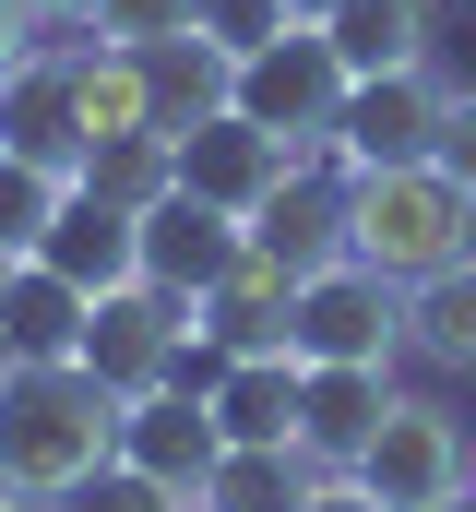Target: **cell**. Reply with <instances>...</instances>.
Listing matches in <instances>:
<instances>
[{
    "label": "cell",
    "mask_w": 476,
    "mask_h": 512,
    "mask_svg": "<svg viewBox=\"0 0 476 512\" xmlns=\"http://www.w3.org/2000/svg\"><path fill=\"white\" fill-rule=\"evenodd\" d=\"M119 465V393L84 358H24L0 370V489L24 501H72Z\"/></svg>",
    "instance_id": "6da1fadb"
},
{
    "label": "cell",
    "mask_w": 476,
    "mask_h": 512,
    "mask_svg": "<svg viewBox=\"0 0 476 512\" xmlns=\"http://www.w3.org/2000/svg\"><path fill=\"white\" fill-rule=\"evenodd\" d=\"M346 251L381 262L393 286H417L476 251V191L441 167H369V179H346Z\"/></svg>",
    "instance_id": "7a4b0ae2"
},
{
    "label": "cell",
    "mask_w": 476,
    "mask_h": 512,
    "mask_svg": "<svg viewBox=\"0 0 476 512\" xmlns=\"http://www.w3.org/2000/svg\"><path fill=\"white\" fill-rule=\"evenodd\" d=\"M346 477H357L381 512H441V501H465V477H476L465 417H453V405H429V393H393V405H381V429L346 453Z\"/></svg>",
    "instance_id": "3957f363"
},
{
    "label": "cell",
    "mask_w": 476,
    "mask_h": 512,
    "mask_svg": "<svg viewBox=\"0 0 476 512\" xmlns=\"http://www.w3.org/2000/svg\"><path fill=\"white\" fill-rule=\"evenodd\" d=\"M286 346H298V370H381L393 346H405V286L381 274V262H322V274H298V310H286Z\"/></svg>",
    "instance_id": "277c9868"
},
{
    "label": "cell",
    "mask_w": 476,
    "mask_h": 512,
    "mask_svg": "<svg viewBox=\"0 0 476 512\" xmlns=\"http://www.w3.org/2000/svg\"><path fill=\"white\" fill-rule=\"evenodd\" d=\"M227 108L262 120L274 143H322L334 108H346V60H334V36H322V24H286L274 48H250V60L227 72Z\"/></svg>",
    "instance_id": "5b68a950"
},
{
    "label": "cell",
    "mask_w": 476,
    "mask_h": 512,
    "mask_svg": "<svg viewBox=\"0 0 476 512\" xmlns=\"http://www.w3.org/2000/svg\"><path fill=\"white\" fill-rule=\"evenodd\" d=\"M72 358L131 405V393L179 382V358H191V310H179L167 286H108V298L84 310V346H72Z\"/></svg>",
    "instance_id": "8992f818"
},
{
    "label": "cell",
    "mask_w": 476,
    "mask_h": 512,
    "mask_svg": "<svg viewBox=\"0 0 476 512\" xmlns=\"http://www.w3.org/2000/svg\"><path fill=\"white\" fill-rule=\"evenodd\" d=\"M238 262H250V215L203 203V191H179V179L143 203V286H167L179 310H203Z\"/></svg>",
    "instance_id": "52a82bcc"
},
{
    "label": "cell",
    "mask_w": 476,
    "mask_h": 512,
    "mask_svg": "<svg viewBox=\"0 0 476 512\" xmlns=\"http://www.w3.org/2000/svg\"><path fill=\"white\" fill-rule=\"evenodd\" d=\"M167 179H179V191H203V203H227V215H262V203L298 179V143H274L262 120L215 108V120L167 131Z\"/></svg>",
    "instance_id": "ba28073f"
},
{
    "label": "cell",
    "mask_w": 476,
    "mask_h": 512,
    "mask_svg": "<svg viewBox=\"0 0 476 512\" xmlns=\"http://www.w3.org/2000/svg\"><path fill=\"white\" fill-rule=\"evenodd\" d=\"M334 167L369 179V167H429V143H441V84L429 72H369L346 84V108H334Z\"/></svg>",
    "instance_id": "9c48e42d"
},
{
    "label": "cell",
    "mask_w": 476,
    "mask_h": 512,
    "mask_svg": "<svg viewBox=\"0 0 476 512\" xmlns=\"http://www.w3.org/2000/svg\"><path fill=\"white\" fill-rule=\"evenodd\" d=\"M215 453H227V429H215V405H203L191 382H155V393H131V405H119V465H131V477H155V489L203 501Z\"/></svg>",
    "instance_id": "30bf717a"
},
{
    "label": "cell",
    "mask_w": 476,
    "mask_h": 512,
    "mask_svg": "<svg viewBox=\"0 0 476 512\" xmlns=\"http://www.w3.org/2000/svg\"><path fill=\"white\" fill-rule=\"evenodd\" d=\"M48 274L60 286H84V298H108V286H143V203H119L96 179H72V203H60V227H48Z\"/></svg>",
    "instance_id": "8fae6325"
},
{
    "label": "cell",
    "mask_w": 476,
    "mask_h": 512,
    "mask_svg": "<svg viewBox=\"0 0 476 512\" xmlns=\"http://www.w3.org/2000/svg\"><path fill=\"white\" fill-rule=\"evenodd\" d=\"M203 405H215V429L227 441H262V453H310L298 429V405H310V370H298V346H274V358H227L215 382H203Z\"/></svg>",
    "instance_id": "7c38bea8"
},
{
    "label": "cell",
    "mask_w": 476,
    "mask_h": 512,
    "mask_svg": "<svg viewBox=\"0 0 476 512\" xmlns=\"http://www.w3.org/2000/svg\"><path fill=\"white\" fill-rule=\"evenodd\" d=\"M72 120H84V155H108V143H167L143 48H108V36L72 48Z\"/></svg>",
    "instance_id": "4fadbf2b"
},
{
    "label": "cell",
    "mask_w": 476,
    "mask_h": 512,
    "mask_svg": "<svg viewBox=\"0 0 476 512\" xmlns=\"http://www.w3.org/2000/svg\"><path fill=\"white\" fill-rule=\"evenodd\" d=\"M0 143H12V155H36V167H72V179H84V120H72V48H60V60L36 48V60H24V72L0 84Z\"/></svg>",
    "instance_id": "5bb4252c"
},
{
    "label": "cell",
    "mask_w": 476,
    "mask_h": 512,
    "mask_svg": "<svg viewBox=\"0 0 476 512\" xmlns=\"http://www.w3.org/2000/svg\"><path fill=\"white\" fill-rule=\"evenodd\" d=\"M286 310H298V274H274V262L250 251L227 286L191 310V346H215V358H274V346H286Z\"/></svg>",
    "instance_id": "9a60e30c"
},
{
    "label": "cell",
    "mask_w": 476,
    "mask_h": 512,
    "mask_svg": "<svg viewBox=\"0 0 476 512\" xmlns=\"http://www.w3.org/2000/svg\"><path fill=\"white\" fill-rule=\"evenodd\" d=\"M250 251L274 262V274H322V262H346V191H322V179H286V191L250 215Z\"/></svg>",
    "instance_id": "2e32d148"
},
{
    "label": "cell",
    "mask_w": 476,
    "mask_h": 512,
    "mask_svg": "<svg viewBox=\"0 0 476 512\" xmlns=\"http://www.w3.org/2000/svg\"><path fill=\"white\" fill-rule=\"evenodd\" d=\"M322 36H334L346 84H369V72H429V0H334Z\"/></svg>",
    "instance_id": "e0dca14e"
},
{
    "label": "cell",
    "mask_w": 476,
    "mask_h": 512,
    "mask_svg": "<svg viewBox=\"0 0 476 512\" xmlns=\"http://www.w3.org/2000/svg\"><path fill=\"white\" fill-rule=\"evenodd\" d=\"M84 310H96L84 286H60L48 262H12V286H0V346H12V370H24V358H72V346H84Z\"/></svg>",
    "instance_id": "ac0fdd59"
},
{
    "label": "cell",
    "mask_w": 476,
    "mask_h": 512,
    "mask_svg": "<svg viewBox=\"0 0 476 512\" xmlns=\"http://www.w3.org/2000/svg\"><path fill=\"white\" fill-rule=\"evenodd\" d=\"M405 346H417L429 370H476V251L405 286Z\"/></svg>",
    "instance_id": "d6986e66"
},
{
    "label": "cell",
    "mask_w": 476,
    "mask_h": 512,
    "mask_svg": "<svg viewBox=\"0 0 476 512\" xmlns=\"http://www.w3.org/2000/svg\"><path fill=\"white\" fill-rule=\"evenodd\" d=\"M381 405H393V382H381V370H310V405H298L310 429H298V441H310L322 465H346L357 441L381 429Z\"/></svg>",
    "instance_id": "ffe728a7"
},
{
    "label": "cell",
    "mask_w": 476,
    "mask_h": 512,
    "mask_svg": "<svg viewBox=\"0 0 476 512\" xmlns=\"http://www.w3.org/2000/svg\"><path fill=\"white\" fill-rule=\"evenodd\" d=\"M310 501V453H262V441H227L215 477H203V512H298Z\"/></svg>",
    "instance_id": "44dd1931"
},
{
    "label": "cell",
    "mask_w": 476,
    "mask_h": 512,
    "mask_svg": "<svg viewBox=\"0 0 476 512\" xmlns=\"http://www.w3.org/2000/svg\"><path fill=\"white\" fill-rule=\"evenodd\" d=\"M60 203H72V167H36V155L0 143V251L36 262V251H48V227H60Z\"/></svg>",
    "instance_id": "7402d4cb"
},
{
    "label": "cell",
    "mask_w": 476,
    "mask_h": 512,
    "mask_svg": "<svg viewBox=\"0 0 476 512\" xmlns=\"http://www.w3.org/2000/svg\"><path fill=\"white\" fill-rule=\"evenodd\" d=\"M286 24H310V12H298V0H203V12H191V36H203L227 72L250 60V48H274Z\"/></svg>",
    "instance_id": "603a6c76"
},
{
    "label": "cell",
    "mask_w": 476,
    "mask_h": 512,
    "mask_svg": "<svg viewBox=\"0 0 476 512\" xmlns=\"http://www.w3.org/2000/svg\"><path fill=\"white\" fill-rule=\"evenodd\" d=\"M191 12L203 0H96V36L108 48H167V36H191Z\"/></svg>",
    "instance_id": "cb8c5ba5"
},
{
    "label": "cell",
    "mask_w": 476,
    "mask_h": 512,
    "mask_svg": "<svg viewBox=\"0 0 476 512\" xmlns=\"http://www.w3.org/2000/svg\"><path fill=\"white\" fill-rule=\"evenodd\" d=\"M60 512H203V501H179V489H155V477H131V465H108L96 489H72Z\"/></svg>",
    "instance_id": "d4e9b609"
},
{
    "label": "cell",
    "mask_w": 476,
    "mask_h": 512,
    "mask_svg": "<svg viewBox=\"0 0 476 512\" xmlns=\"http://www.w3.org/2000/svg\"><path fill=\"white\" fill-rule=\"evenodd\" d=\"M429 167L476 191V84H465V96H441V143H429Z\"/></svg>",
    "instance_id": "484cf974"
},
{
    "label": "cell",
    "mask_w": 476,
    "mask_h": 512,
    "mask_svg": "<svg viewBox=\"0 0 476 512\" xmlns=\"http://www.w3.org/2000/svg\"><path fill=\"white\" fill-rule=\"evenodd\" d=\"M298 512H381V501H369V489H357L346 465H322V477H310V501H298Z\"/></svg>",
    "instance_id": "4316f807"
},
{
    "label": "cell",
    "mask_w": 476,
    "mask_h": 512,
    "mask_svg": "<svg viewBox=\"0 0 476 512\" xmlns=\"http://www.w3.org/2000/svg\"><path fill=\"white\" fill-rule=\"evenodd\" d=\"M24 60H36V12H24V0H0V84H12Z\"/></svg>",
    "instance_id": "83f0119b"
},
{
    "label": "cell",
    "mask_w": 476,
    "mask_h": 512,
    "mask_svg": "<svg viewBox=\"0 0 476 512\" xmlns=\"http://www.w3.org/2000/svg\"><path fill=\"white\" fill-rule=\"evenodd\" d=\"M36 24H96V0H24Z\"/></svg>",
    "instance_id": "f1b7e54d"
},
{
    "label": "cell",
    "mask_w": 476,
    "mask_h": 512,
    "mask_svg": "<svg viewBox=\"0 0 476 512\" xmlns=\"http://www.w3.org/2000/svg\"><path fill=\"white\" fill-rule=\"evenodd\" d=\"M0 512H60V501H24V489H0Z\"/></svg>",
    "instance_id": "f546056e"
},
{
    "label": "cell",
    "mask_w": 476,
    "mask_h": 512,
    "mask_svg": "<svg viewBox=\"0 0 476 512\" xmlns=\"http://www.w3.org/2000/svg\"><path fill=\"white\" fill-rule=\"evenodd\" d=\"M298 12H310V24H322V12H334V0H298Z\"/></svg>",
    "instance_id": "4dcf8cb0"
},
{
    "label": "cell",
    "mask_w": 476,
    "mask_h": 512,
    "mask_svg": "<svg viewBox=\"0 0 476 512\" xmlns=\"http://www.w3.org/2000/svg\"><path fill=\"white\" fill-rule=\"evenodd\" d=\"M0 286H12V251H0Z\"/></svg>",
    "instance_id": "1f68e13d"
},
{
    "label": "cell",
    "mask_w": 476,
    "mask_h": 512,
    "mask_svg": "<svg viewBox=\"0 0 476 512\" xmlns=\"http://www.w3.org/2000/svg\"><path fill=\"white\" fill-rule=\"evenodd\" d=\"M441 512H476V501H441Z\"/></svg>",
    "instance_id": "d6a6232c"
},
{
    "label": "cell",
    "mask_w": 476,
    "mask_h": 512,
    "mask_svg": "<svg viewBox=\"0 0 476 512\" xmlns=\"http://www.w3.org/2000/svg\"><path fill=\"white\" fill-rule=\"evenodd\" d=\"M465 501H476V477H465Z\"/></svg>",
    "instance_id": "836d02e7"
}]
</instances>
